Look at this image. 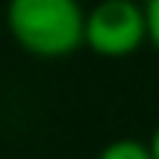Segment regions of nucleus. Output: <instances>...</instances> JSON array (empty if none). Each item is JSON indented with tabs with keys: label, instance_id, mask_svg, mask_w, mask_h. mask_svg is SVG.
I'll return each mask as SVG.
<instances>
[{
	"label": "nucleus",
	"instance_id": "1",
	"mask_svg": "<svg viewBox=\"0 0 159 159\" xmlns=\"http://www.w3.org/2000/svg\"><path fill=\"white\" fill-rule=\"evenodd\" d=\"M6 21L12 37L40 58L70 55L86 43V12L80 0H9Z\"/></svg>",
	"mask_w": 159,
	"mask_h": 159
},
{
	"label": "nucleus",
	"instance_id": "2",
	"mask_svg": "<svg viewBox=\"0 0 159 159\" xmlns=\"http://www.w3.org/2000/svg\"><path fill=\"white\" fill-rule=\"evenodd\" d=\"M147 37V16L132 0H101L86 12V46L104 58L135 52Z\"/></svg>",
	"mask_w": 159,
	"mask_h": 159
},
{
	"label": "nucleus",
	"instance_id": "3",
	"mask_svg": "<svg viewBox=\"0 0 159 159\" xmlns=\"http://www.w3.org/2000/svg\"><path fill=\"white\" fill-rule=\"evenodd\" d=\"M98 159H153V153H150V144L122 138V141L107 144V147L98 153Z\"/></svg>",
	"mask_w": 159,
	"mask_h": 159
},
{
	"label": "nucleus",
	"instance_id": "4",
	"mask_svg": "<svg viewBox=\"0 0 159 159\" xmlns=\"http://www.w3.org/2000/svg\"><path fill=\"white\" fill-rule=\"evenodd\" d=\"M144 16H147V37L153 40L159 49V0H147L144 3Z\"/></svg>",
	"mask_w": 159,
	"mask_h": 159
},
{
	"label": "nucleus",
	"instance_id": "5",
	"mask_svg": "<svg viewBox=\"0 0 159 159\" xmlns=\"http://www.w3.org/2000/svg\"><path fill=\"white\" fill-rule=\"evenodd\" d=\"M150 153H153V159H159V129L153 132V138H150Z\"/></svg>",
	"mask_w": 159,
	"mask_h": 159
}]
</instances>
